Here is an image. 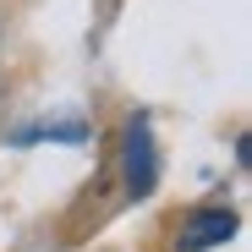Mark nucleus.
<instances>
[{"label":"nucleus","mask_w":252,"mask_h":252,"mask_svg":"<svg viewBox=\"0 0 252 252\" xmlns=\"http://www.w3.org/2000/svg\"><path fill=\"white\" fill-rule=\"evenodd\" d=\"M236 208H197V214L181 225V252H208V247H225L236 236Z\"/></svg>","instance_id":"f03ea898"},{"label":"nucleus","mask_w":252,"mask_h":252,"mask_svg":"<svg viewBox=\"0 0 252 252\" xmlns=\"http://www.w3.org/2000/svg\"><path fill=\"white\" fill-rule=\"evenodd\" d=\"M38 137H61V143H82L88 132H82V121H61V126H28V132L17 143H38Z\"/></svg>","instance_id":"7ed1b4c3"},{"label":"nucleus","mask_w":252,"mask_h":252,"mask_svg":"<svg viewBox=\"0 0 252 252\" xmlns=\"http://www.w3.org/2000/svg\"><path fill=\"white\" fill-rule=\"evenodd\" d=\"M154 132H148V121L132 115L126 121V148H121V170H126V192L132 197H148L154 192Z\"/></svg>","instance_id":"f257e3e1"}]
</instances>
